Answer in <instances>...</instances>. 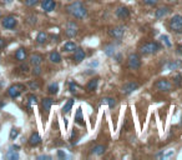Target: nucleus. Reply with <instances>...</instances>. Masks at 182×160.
Wrapping results in <instances>:
<instances>
[{
    "instance_id": "obj_1",
    "label": "nucleus",
    "mask_w": 182,
    "mask_h": 160,
    "mask_svg": "<svg viewBox=\"0 0 182 160\" xmlns=\"http://www.w3.org/2000/svg\"><path fill=\"white\" fill-rule=\"evenodd\" d=\"M66 11L71 16H74V18H76V19H84V18H86V15H87V10L84 5H82L81 1L71 3L70 5L66 6Z\"/></svg>"
},
{
    "instance_id": "obj_2",
    "label": "nucleus",
    "mask_w": 182,
    "mask_h": 160,
    "mask_svg": "<svg viewBox=\"0 0 182 160\" xmlns=\"http://www.w3.org/2000/svg\"><path fill=\"white\" fill-rule=\"evenodd\" d=\"M161 45L156 42H150V43H146L143 45L140 46V53L143 54V55H149V54H155L156 52L160 50Z\"/></svg>"
},
{
    "instance_id": "obj_3",
    "label": "nucleus",
    "mask_w": 182,
    "mask_h": 160,
    "mask_svg": "<svg viewBox=\"0 0 182 160\" xmlns=\"http://www.w3.org/2000/svg\"><path fill=\"white\" fill-rule=\"evenodd\" d=\"M169 28L171 31L181 34L182 33V15H173L170 19Z\"/></svg>"
},
{
    "instance_id": "obj_4",
    "label": "nucleus",
    "mask_w": 182,
    "mask_h": 160,
    "mask_svg": "<svg viewBox=\"0 0 182 160\" xmlns=\"http://www.w3.org/2000/svg\"><path fill=\"white\" fill-rule=\"evenodd\" d=\"M127 66L131 70H136L141 66V58H140L139 54H136V53L130 54L127 58Z\"/></svg>"
},
{
    "instance_id": "obj_5",
    "label": "nucleus",
    "mask_w": 182,
    "mask_h": 160,
    "mask_svg": "<svg viewBox=\"0 0 182 160\" xmlns=\"http://www.w3.org/2000/svg\"><path fill=\"white\" fill-rule=\"evenodd\" d=\"M155 88L160 91H165V93H169L172 90V84L170 83L167 79H160L159 81L155 83Z\"/></svg>"
},
{
    "instance_id": "obj_6",
    "label": "nucleus",
    "mask_w": 182,
    "mask_h": 160,
    "mask_svg": "<svg viewBox=\"0 0 182 160\" xmlns=\"http://www.w3.org/2000/svg\"><path fill=\"white\" fill-rule=\"evenodd\" d=\"M25 90V86L21 84H14L8 89V95L10 98H18L23 91Z\"/></svg>"
},
{
    "instance_id": "obj_7",
    "label": "nucleus",
    "mask_w": 182,
    "mask_h": 160,
    "mask_svg": "<svg viewBox=\"0 0 182 160\" xmlns=\"http://www.w3.org/2000/svg\"><path fill=\"white\" fill-rule=\"evenodd\" d=\"M125 34V28L123 26H114V28L109 29V35L114 39H121Z\"/></svg>"
},
{
    "instance_id": "obj_8",
    "label": "nucleus",
    "mask_w": 182,
    "mask_h": 160,
    "mask_svg": "<svg viewBox=\"0 0 182 160\" xmlns=\"http://www.w3.org/2000/svg\"><path fill=\"white\" fill-rule=\"evenodd\" d=\"M77 25L76 23L74 21H69L67 25H66V29H65V34H66V36L69 38H74V36L77 35Z\"/></svg>"
},
{
    "instance_id": "obj_9",
    "label": "nucleus",
    "mask_w": 182,
    "mask_h": 160,
    "mask_svg": "<svg viewBox=\"0 0 182 160\" xmlns=\"http://www.w3.org/2000/svg\"><path fill=\"white\" fill-rule=\"evenodd\" d=\"M16 19L14 18V16H5V18H3L1 20V24H3V26H4L5 29H14L16 26Z\"/></svg>"
},
{
    "instance_id": "obj_10",
    "label": "nucleus",
    "mask_w": 182,
    "mask_h": 160,
    "mask_svg": "<svg viewBox=\"0 0 182 160\" xmlns=\"http://www.w3.org/2000/svg\"><path fill=\"white\" fill-rule=\"evenodd\" d=\"M139 86H140V85H139V83H136V81H130V83H126L122 86V93L123 94H131Z\"/></svg>"
},
{
    "instance_id": "obj_11",
    "label": "nucleus",
    "mask_w": 182,
    "mask_h": 160,
    "mask_svg": "<svg viewBox=\"0 0 182 160\" xmlns=\"http://www.w3.org/2000/svg\"><path fill=\"white\" fill-rule=\"evenodd\" d=\"M116 16L120 19H127L130 16V10L126 8V6H120V8L116 9Z\"/></svg>"
},
{
    "instance_id": "obj_12",
    "label": "nucleus",
    "mask_w": 182,
    "mask_h": 160,
    "mask_svg": "<svg viewBox=\"0 0 182 160\" xmlns=\"http://www.w3.org/2000/svg\"><path fill=\"white\" fill-rule=\"evenodd\" d=\"M85 56H86V54H85L84 49H81V48H76L75 52H74V58H73V59L75 60V63H81V61L85 59Z\"/></svg>"
},
{
    "instance_id": "obj_13",
    "label": "nucleus",
    "mask_w": 182,
    "mask_h": 160,
    "mask_svg": "<svg viewBox=\"0 0 182 160\" xmlns=\"http://www.w3.org/2000/svg\"><path fill=\"white\" fill-rule=\"evenodd\" d=\"M55 6H56V3H55V0H43V3H41V8H43L45 11H53L55 9Z\"/></svg>"
},
{
    "instance_id": "obj_14",
    "label": "nucleus",
    "mask_w": 182,
    "mask_h": 160,
    "mask_svg": "<svg viewBox=\"0 0 182 160\" xmlns=\"http://www.w3.org/2000/svg\"><path fill=\"white\" fill-rule=\"evenodd\" d=\"M170 13V8L169 6H162V8H159L155 11V16L157 19H162L163 16H166Z\"/></svg>"
},
{
    "instance_id": "obj_15",
    "label": "nucleus",
    "mask_w": 182,
    "mask_h": 160,
    "mask_svg": "<svg viewBox=\"0 0 182 160\" xmlns=\"http://www.w3.org/2000/svg\"><path fill=\"white\" fill-rule=\"evenodd\" d=\"M53 104H54V100L50 99V98H44V99L41 100V108H43V110L46 111V113L50 110V108H51Z\"/></svg>"
},
{
    "instance_id": "obj_16",
    "label": "nucleus",
    "mask_w": 182,
    "mask_h": 160,
    "mask_svg": "<svg viewBox=\"0 0 182 160\" xmlns=\"http://www.w3.org/2000/svg\"><path fill=\"white\" fill-rule=\"evenodd\" d=\"M43 56L40 55V54H33L31 56H30V64L34 66H36V65H40L41 63H43Z\"/></svg>"
},
{
    "instance_id": "obj_17",
    "label": "nucleus",
    "mask_w": 182,
    "mask_h": 160,
    "mask_svg": "<svg viewBox=\"0 0 182 160\" xmlns=\"http://www.w3.org/2000/svg\"><path fill=\"white\" fill-rule=\"evenodd\" d=\"M40 141H41V138H40L39 133H33L31 137H30V139H29V144L31 146H36V145L40 144Z\"/></svg>"
},
{
    "instance_id": "obj_18",
    "label": "nucleus",
    "mask_w": 182,
    "mask_h": 160,
    "mask_svg": "<svg viewBox=\"0 0 182 160\" xmlns=\"http://www.w3.org/2000/svg\"><path fill=\"white\" fill-rule=\"evenodd\" d=\"M15 59L19 61H24L26 59V50L24 48H20L15 52Z\"/></svg>"
},
{
    "instance_id": "obj_19",
    "label": "nucleus",
    "mask_w": 182,
    "mask_h": 160,
    "mask_svg": "<svg viewBox=\"0 0 182 160\" xmlns=\"http://www.w3.org/2000/svg\"><path fill=\"white\" fill-rule=\"evenodd\" d=\"M97 84H99V79H91L90 81L87 83L86 85V91H89V93H91V91L96 90V88H97Z\"/></svg>"
},
{
    "instance_id": "obj_20",
    "label": "nucleus",
    "mask_w": 182,
    "mask_h": 160,
    "mask_svg": "<svg viewBox=\"0 0 182 160\" xmlns=\"http://www.w3.org/2000/svg\"><path fill=\"white\" fill-rule=\"evenodd\" d=\"M105 150H106L105 145H96V146L92 148L91 153H92V154H95V155H102L105 153Z\"/></svg>"
},
{
    "instance_id": "obj_21",
    "label": "nucleus",
    "mask_w": 182,
    "mask_h": 160,
    "mask_svg": "<svg viewBox=\"0 0 182 160\" xmlns=\"http://www.w3.org/2000/svg\"><path fill=\"white\" fill-rule=\"evenodd\" d=\"M49 59H50L51 63H54V64H59L60 61H61V56H60V54L57 53V52H53V53L50 54Z\"/></svg>"
},
{
    "instance_id": "obj_22",
    "label": "nucleus",
    "mask_w": 182,
    "mask_h": 160,
    "mask_svg": "<svg viewBox=\"0 0 182 160\" xmlns=\"http://www.w3.org/2000/svg\"><path fill=\"white\" fill-rule=\"evenodd\" d=\"M76 48H77V46H76V44H75L74 42H67V43L64 45L63 50H64V52H66V53H70V52H74Z\"/></svg>"
},
{
    "instance_id": "obj_23",
    "label": "nucleus",
    "mask_w": 182,
    "mask_h": 160,
    "mask_svg": "<svg viewBox=\"0 0 182 160\" xmlns=\"http://www.w3.org/2000/svg\"><path fill=\"white\" fill-rule=\"evenodd\" d=\"M46 40H47V34L45 31H40L39 34H37V36H36L37 44H45Z\"/></svg>"
},
{
    "instance_id": "obj_24",
    "label": "nucleus",
    "mask_w": 182,
    "mask_h": 160,
    "mask_svg": "<svg viewBox=\"0 0 182 160\" xmlns=\"http://www.w3.org/2000/svg\"><path fill=\"white\" fill-rule=\"evenodd\" d=\"M101 104H107L111 109H114L116 105V100L114 98H104V99H101Z\"/></svg>"
},
{
    "instance_id": "obj_25",
    "label": "nucleus",
    "mask_w": 182,
    "mask_h": 160,
    "mask_svg": "<svg viewBox=\"0 0 182 160\" xmlns=\"http://www.w3.org/2000/svg\"><path fill=\"white\" fill-rule=\"evenodd\" d=\"M59 91V84L57 83H53L49 85V88H47V93H49L50 95H55Z\"/></svg>"
},
{
    "instance_id": "obj_26",
    "label": "nucleus",
    "mask_w": 182,
    "mask_h": 160,
    "mask_svg": "<svg viewBox=\"0 0 182 160\" xmlns=\"http://www.w3.org/2000/svg\"><path fill=\"white\" fill-rule=\"evenodd\" d=\"M5 158L9 159V160H18L19 159V154L16 151H14V150H10V151H8L5 154Z\"/></svg>"
},
{
    "instance_id": "obj_27",
    "label": "nucleus",
    "mask_w": 182,
    "mask_h": 160,
    "mask_svg": "<svg viewBox=\"0 0 182 160\" xmlns=\"http://www.w3.org/2000/svg\"><path fill=\"white\" fill-rule=\"evenodd\" d=\"M104 52L107 54L109 56H112V55L115 54V46H114V45H105Z\"/></svg>"
},
{
    "instance_id": "obj_28",
    "label": "nucleus",
    "mask_w": 182,
    "mask_h": 160,
    "mask_svg": "<svg viewBox=\"0 0 182 160\" xmlns=\"http://www.w3.org/2000/svg\"><path fill=\"white\" fill-rule=\"evenodd\" d=\"M73 105H74V99H69L67 103L64 105L63 111H64V113H69V111L71 110V108H73Z\"/></svg>"
},
{
    "instance_id": "obj_29",
    "label": "nucleus",
    "mask_w": 182,
    "mask_h": 160,
    "mask_svg": "<svg viewBox=\"0 0 182 160\" xmlns=\"http://www.w3.org/2000/svg\"><path fill=\"white\" fill-rule=\"evenodd\" d=\"M181 65V61L180 60H176V61H171V63L169 64V69L170 70H176L178 66Z\"/></svg>"
},
{
    "instance_id": "obj_30",
    "label": "nucleus",
    "mask_w": 182,
    "mask_h": 160,
    "mask_svg": "<svg viewBox=\"0 0 182 160\" xmlns=\"http://www.w3.org/2000/svg\"><path fill=\"white\" fill-rule=\"evenodd\" d=\"M173 84L176 85V86H181V84H182V75L181 74H177V75L173 78Z\"/></svg>"
},
{
    "instance_id": "obj_31",
    "label": "nucleus",
    "mask_w": 182,
    "mask_h": 160,
    "mask_svg": "<svg viewBox=\"0 0 182 160\" xmlns=\"http://www.w3.org/2000/svg\"><path fill=\"white\" fill-rule=\"evenodd\" d=\"M75 120H76V123H79V124L84 125V121H82V119H81V108L77 109V113H76V118H75Z\"/></svg>"
},
{
    "instance_id": "obj_32",
    "label": "nucleus",
    "mask_w": 182,
    "mask_h": 160,
    "mask_svg": "<svg viewBox=\"0 0 182 160\" xmlns=\"http://www.w3.org/2000/svg\"><path fill=\"white\" fill-rule=\"evenodd\" d=\"M27 100H29V106H30V104H36L37 103V98L35 96V95H29V96H27Z\"/></svg>"
},
{
    "instance_id": "obj_33",
    "label": "nucleus",
    "mask_w": 182,
    "mask_h": 160,
    "mask_svg": "<svg viewBox=\"0 0 182 160\" xmlns=\"http://www.w3.org/2000/svg\"><path fill=\"white\" fill-rule=\"evenodd\" d=\"M23 1L26 6H34L37 4V0H23Z\"/></svg>"
},
{
    "instance_id": "obj_34",
    "label": "nucleus",
    "mask_w": 182,
    "mask_h": 160,
    "mask_svg": "<svg viewBox=\"0 0 182 160\" xmlns=\"http://www.w3.org/2000/svg\"><path fill=\"white\" fill-rule=\"evenodd\" d=\"M18 135H19V130H18V129H15V128H13L11 131H10V139H15Z\"/></svg>"
},
{
    "instance_id": "obj_35",
    "label": "nucleus",
    "mask_w": 182,
    "mask_h": 160,
    "mask_svg": "<svg viewBox=\"0 0 182 160\" xmlns=\"http://www.w3.org/2000/svg\"><path fill=\"white\" fill-rule=\"evenodd\" d=\"M40 74H41V68H40V65L34 66V69H33V75L37 76V75H40Z\"/></svg>"
},
{
    "instance_id": "obj_36",
    "label": "nucleus",
    "mask_w": 182,
    "mask_h": 160,
    "mask_svg": "<svg viewBox=\"0 0 182 160\" xmlns=\"http://www.w3.org/2000/svg\"><path fill=\"white\" fill-rule=\"evenodd\" d=\"M29 88L31 90H37V89H39V84H37L36 81H30V83H29Z\"/></svg>"
},
{
    "instance_id": "obj_37",
    "label": "nucleus",
    "mask_w": 182,
    "mask_h": 160,
    "mask_svg": "<svg viewBox=\"0 0 182 160\" xmlns=\"http://www.w3.org/2000/svg\"><path fill=\"white\" fill-rule=\"evenodd\" d=\"M27 23L34 25V24H36V16L35 15H30L29 18H27Z\"/></svg>"
},
{
    "instance_id": "obj_38",
    "label": "nucleus",
    "mask_w": 182,
    "mask_h": 160,
    "mask_svg": "<svg viewBox=\"0 0 182 160\" xmlns=\"http://www.w3.org/2000/svg\"><path fill=\"white\" fill-rule=\"evenodd\" d=\"M143 3L146 5H156L159 3V0H143Z\"/></svg>"
},
{
    "instance_id": "obj_39",
    "label": "nucleus",
    "mask_w": 182,
    "mask_h": 160,
    "mask_svg": "<svg viewBox=\"0 0 182 160\" xmlns=\"http://www.w3.org/2000/svg\"><path fill=\"white\" fill-rule=\"evenodd\" d=\"M5 45H6V43H5V40L3 39V38H0V50H3L5 48Z\"/></svg>"
},
{
    "instance_id": "obj_40",
    "label": "nucleus",
    "mask_w": 182,
    "mask_h": 160,
    "mask_svg": "<svg viewBox=\"0 0 182 160\" xmlns=\"http://www.w3.org/2000/svg\"><path fill=\"white\" fill-rule=\"evenodd\" d=\"M20 69H21V70L24 71V73H27V71H29V66H27L26 64H23V65L20 66Z\"/></svg>"
},
{
    "instance_id": "obj_41",
    "label": "nucleus",
    "mask_w": 182,
    "mask_h": 160,
    "mask_svg": "<svg viewBox=\"0 0 182 160\" xmlns=\"http://www.w3.org/2000/svg\"><path fill=\"white\" fill-rule=\"evenodd\" d=\"M161 39H162V40H165V43H166V45H167V46H171V43L169 42V38H167L166 35H163Z\"/></svg>"
},
{
    "instance_id": "obj_42",
    "label": "nucleus",
    "mask_w": 182,
    "mask_h": 160,
    "mask_svg": "<svg viewBox=\"0 0 182 160\" xmlns=\"http://www.w3.org/2000/svg\"><path fill=\"white\" fill-rule=\"evenodd\" d=\"M75 89H76V85H75L74 83H70V91L71 93H75V91H76Z\"/></svg>"
},
{
    "instance_id": "obj_43",
    "label": "nucleus",
    "mask_w": 182,
    "mask_h": 160,
    "mask_svg": "<svg viewBox=\"0 0 182 160\" xmlns=\"http://www.w3.org/2000/svg\"><path fill=\"white\" fill-rule=\"evenodd\" d=\"M57 156H59V158H61V159H64V158H65V153L61 151V150H59V151H57Z\"/></svg>"
},
{
    "instance_id": "obj_44",
    "label": "nucleus",
    "mask_w": 182,
    "mask_h": 160,
    "mask_svg": "<svg viewBox=\"0 0 182 160\" xmlns=\"http://www.w3.org/2000/svg\"><path fill=\"white\" fill-rule=\"evenodd\" d=\"M176 50H177V53L180 54V55H182V44H181V45H178V46H177V49H176Z\"/></svg>"
},
{
    "instance_id": "obj_45",
    "label": "nucleus",
    "mask_w": 182,
    "mask_h": 160,
    "mask_svg": "<svg viewBox=\"0 0 182 160\" xmlns=\"http://www.w3.org/2000/svg\"><path fill=\"white\" fill-rule=\"evenodd\" d=\"M37 159H50V156H46V155H43V156H39Z\"/></svg>"
},
{
    "instance_id": "obj_46",
    "label": "nucleus",
    "mask_w": 182,
    "mask_h": 160,
    "mask_svg": "<svg viewBox=\"0 0 182 160\" xmlns=\"http://www.w3.org/2000/svg\"><path fill=\"white\" fill-rule=\"evenodd\" d=\"M167 1H172V3H176L177 0H167Z\"/></svg>"
},
{
    "instance_id": "obj_47",
    "label": "nucleus",
    "mask_w": 182,
    "mask_h": 160,
    "mask_svg": "<svg viewBox=\"0 0 182 160\" xmlns=\"http://www.w3.org/2000/svg\"><path fill=\"white\" fill-rule=\"evenodd\" d=\"M89 1H95V0H89Z\"/></svg>"
},
{
    "instance_id": "obj_48",
    "label": "nucleus",
    "mask_w": 182,
    "mask_h": 160,
    "mask_svg": "<svg viewBox=\"0 0 182 160\" xmlns=\"http://www.w3.org/2000/svg\"><path fill=\"white\" fill-rule=\"evenodd\" d=\"M0 16H1V13H0Z\"/></svg>"
}]
</instances>
